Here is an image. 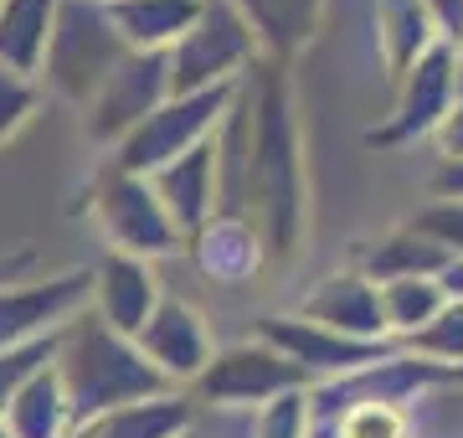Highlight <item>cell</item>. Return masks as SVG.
I'll list each match as a JSON object with an SVG mask.
<instances>
[{
	"label": "cell",
	"instance_id": "30bf717a",
	"mask_svg": "<svg viewBox=\"0 0 463 438\" xmlns=\"http://www.w3.org/2000/svg\"><path fill=\"white\" fill-rule=\"evenodd\" d=\"M21 114H26V88H21L11 72H0V139L21 124Z\"/></svg>",
	"mask_w": 463,
	"mask_h": 438
},
{
	"label": "cell",
	"instance_id": "8992f818",
	"mask_svg": "<svg viewBox=\"0 0 463 438\" xmlns=\"http://www.w3.org/2000/svg\"><path fill=\"white\" fill-rule=\"evenodd\" d=\"M109 320L114 325H139V315H145V304H149V284H145V273L129 269V263H114L109 269Z\"/></svg>",
	"mask_w": 463,
	"mask_h": 438
},
{
	"label": "cell",
	"instance_id": "6da1fadb",
	"mask_svg": "<svg viewBox=\"0 0 463 438\" xmlns=\"http://www.w3.org/2000/svg\"><path fill=\"white\" fill-rule=\"evenodd\" d=\"M103 206H109V227H114V237H124V243H139V248H170V243H175L170 227L160 222V212H155V196H145V191L114 186Z\"/></svg>",
	"mask_w": 463,
	"mask_h": 438
},
{
	"label": "cell",
	"instance_id": "ba28073f",
	"mask_svg": "<svg viewBox=\"0 0 463 438\" xmlns=\"http://www.w3.org/2000/svg\"><path fill=\"white\" fill-rule=\"evenodd\" d=\"M252 16L263 21L273 36H283V42H294V36H309V16L304 11H294V0H248ZM298 5H315V0H298Z\"/></svg>",
	"mask_w": 463,
	"mask_h": 438
},
{
	"label": "cell",
	"instance_id": "9c48e42d",
	"mask_svg": "<svg viewBox=\"0 0 463 438\" xmlns=\"http://www.w3.org/2000/svg\"><path fill=\"white\" fill-rule=\"evenodd\" d=\"M345 438H402V418L392 413V407H355L345 418Z\"/></svg>",
	"mask_w": 463,
	"mask_h": 438
},
{
	"label": "cell",
	"instance_id": "52a82bcc",
	"mask_svg": "<svg viewBox=\"0 0 463 438\" xmlns=\"http://www.w3.org/2000/svg\"><path fill=\"white\" fill-rule=\"evenodd\" d=\"M315 315H330L340 325H376V300L355 284H330L315 300Z\"/></svg>",
	"mask_w": 463,
	"mask_h": 438
},
{
	"label": "cell",
	"instance_id": "5b68a950",
	"mask_svg": "<svg viewBox=\"0 0 463 438\" xmlns=\"http://www.w3.org/2000/svg\"><path fill=\"white\" fill-rule=\"evenodd\" d=\"M165 320H170V325H160V330H155V351H160V356H170L165 367L191 371V367H196V356H201L196 320L185 315L181 304H170V309H165Z\"/></svg>",
	"mask_w": 463,
	"mask_h": 438
},
{
	"label": "cell",
	"instance_id": "277c9868",
	"mask_svg": "<svg viewBox=\"0 0 463 438\" xmlns=\"http://www.w3.org/2000/svg\"><path fill=\"white\" fill-rule=\"evenodd\" d=\"M155 72H160V62H134V68L124 72H109V99H103V119L93 124L99 135H109V129H118L124 119H129V109H139V103L155 93Z\"/></svg>",
	"mask_w": 463,
	"mask_h": 438
},
{
	"label": "cell",
	"instance_id": "3957f363",
	"mask_svg": "<svg viewBox=\"0 0 463 438\" xmlns=\"http://www.w3.org/2000/svg\"><path fill=\"white\" fill-rule=\"evenodd\" d=\"M42 26H47V11H42V0H11L5 11H0V57H11L21 68H32L36 52H42Z\"/></svg>",
	"mask_w": 463,
	"mask_h": 438
},
{
	"label": "cell",
	"instance_id": "7a4b0ae2",
	"mask_svg": "<svg viewBox=\"0 0 463 438\" xmlns=\"http://www.w3.org/2000/svg\"><path fill=\"white\" fill-rule=\"evenodd\" d=\"M160 191H165L160 202L175 206L185 222H196L206 212V202H212V150H191L181 166H170Z\"/></svg>",
	"mask_w": 463,
	"mask_h": 438
}]
</instances>
